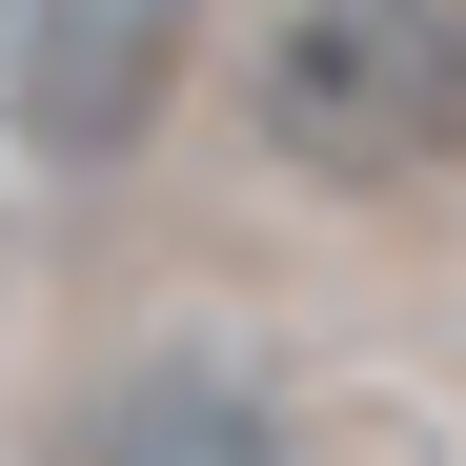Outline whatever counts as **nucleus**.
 <instances>
[{"mask_svg":"<svg viewBox=\"0 0 466 466\" xmlns=\"http://www.w3.org/2000/svg\"><path fill=\"white\" fill-rule=\"evenodd\" d=\"M264 142L345 203H406L446 183L466 142V0H304L284 61H264Z\"/></svg>","mask_w":466,"mask_h":466,"instance_id":"1","label":"nucleus"},{"mask_svg":"<svg viewBox=\"0 0 466 466\" xmlns=\"http://www.w3.org/2000/svg\"><path fill=\"white\" fill-rule=\"evenodd\" d=\"M183 41H203V0H0V142L21 163H122L163 122Z\"/></svg>","mask_w":466,"mask_h":466,"instance_id":"2","label":"nucleus"},{"mask_svg":"<svg viewBox=\"0 0 466 466\" xmlns=\"http://www.w3.org/2000/svg\"><path fill=\"white\" fill-rule=\"evenodd\" d=\"M61 466H304V446H284V406H264L223 345H142V365L82 385Z\"/></svg>","mask_w":466,"mask_h":466,"instance_id":"3","label":"nucleus"}]
</instances>
